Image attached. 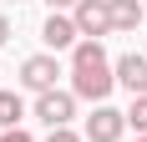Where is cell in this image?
Masks as SVG:
<instances>
[{"label": "cell", "instance_id": "obj_10", "mask_svg": "<svg viewBox=\"0 0 147 142\" xmlns=\"http://www.w3.org/2000/svg\"><path fill=\"white\" fill-rule=\"evenodd\" d=\"M20 117H26L20 91H0V127H5V132H10V127H20Z\"/></svg>", "mask_w": 147, "mask_h": 142}, {"label": "cell", "instance_id": "obj_7", "mask_svg": "<svg viewBox=\"0 0 147 142\" xmlns=\"http://www.w3.org/2000/svg\"><path fill=\"white\" fill-rule=\"evenodd\" d=\"M112 76H117L132 97H147V51H142V56H137V51H127V56L112 66Z\"/></svg>", "mask_w": 147, "mask_h": 142}, {"label": "cell", "instance_id": "obj_3", "mask_svg": "<svg viewBox=\"0 0 147 142\" xmlns=\"http://www.w3.org/2000/svg\"><path fill=\"white\" fill-rule=\"evenodd\" d=\"M36 117H41L51 132H56V127H71L76 97H71V91H41V97H36Z\"/></svg>", "mask_w": 147, "mask_h": 142}, {"label": "cell", "instance_id": "obj_17", "mask_svg": "<svg viewBox=\"0 0 147 142\" xmlns=\"http://www.w3.org/2000/svg\"><path fill=\"white\" fill-rule=\"evenodd\" d=\"M137 142H147V137H137Z\"/></svg>", "mask_w": 147, "mask_h": 142}, {"label": "cell", "instance_id": "obj_8", "mask_svg": "<svg viewBox=\"0 0 147 142\" xmlns=\"http://www.w3.org/2000/svg\"><path fill=\"white\" fill-rule=\"evenodd\" d=\"M96 66H112V61H107V51H102V41H76L71 71H96Z\"/></svg>", "mask_w": 147, "mask_h": 142}, {"label": "cell", "instance_id": "obj_11", "mask_svg": "<svg viewBox=\"0 0 147 142\" xmlns=\"http://www.w3.org/2000/svg\"><path fill=\"white\" fill-rule=\"evenodd\" d=\"M127 127H132L137 137H147V97H132V107H127Z\"/></svg>", "mask_w": 147, "mask_h": 142}, {"label": "cell", "instance_id": "obj_16", "mask_svg": "<svg viewBox=\"0 0 147 142\" xmlns=\"http://www.w3.org/2000/svg\"><path fill=\"white\" fill-rule=\"evenodd\" d=\"M142 20H147V5H142Z\"/></svg>", "mask_w": 147, "mask_h": 142}, {"label": "cell", "instance_id": "obj_1", "mask_svg": "<svg viewBox=\"0 0 147 142\" xmlns=\"http://www.w3.org/2000/svg\"><path fill=\"white\" fill-rule=\"evenodd\" d=\"M76 30H81V41H102L107 30H112V0H81L71 10Z\"/></svg>", "mask_w": 147, "mask_h": 142}, {"label": "cell", "instance_id": "obj_4", "mask_svg": "<svg viewBox=\"0 0 147 142\" xmlns=\"http://www.w3.org/2000/svg\"><path fill=\"white\" fill-rule=\"evenodd\" d=\"M122 132H127V112H117V107H96V112L86 117V142H117Z\"/></svg>", "mask_w": 147, "mask_h": 142}, {"label": "cell", "instance_id": "obj_13", "mask_svg": "<svg viewBox=\"0 0 147 142\" xmlns=\"http://www.w3.org/2000/svg\"><path fill=\"white\" fill-rule=\"evenodd\" d=\"M0 142H30V132H26V127H10V132H5Z\"/></svg>", "mask_w": 147, "mask_h": 142}, {"label": "cell", "instance_id": "obj_18", "mask_svg": "<svg viewBox=\"0 0 147 142\" xmlns=\"http://www.w3.org/2000/svg\"><path fill=\"white\" fill-rule=\"evenodd\" d=\"M142 5H147V0H142Z\"/></svg>", "mask_w": 147, "mask_h": 142}, {"label": "cell", "instance_id": "obj_2", "mask_svg": "<svg viewBox=\"0 0 147 142\" xmlns=\"http://www.w3.org/2000/svg\"><path fill=\"white\" fill-rule=\"evenodd\" d=\"M112 86H117L112 66H96V71H71V97H86V101H96V107L112 97Z\"/></svg>", "mask_w": 147, "mask_h": 142}, {"label": "cell", "instance_id": "obj_6", "mask_svg": "<svg viewBox=\"0 0 147 142\" xmlns=\"http://www.w3.org/2000/svg\"><path fill=\"white\" fill-rule=\"evenodd\" d=\"M56 76H61V66H56V56H30L26 66H20V81L41 97V91H56Z\"/></svg>", "mask_w": 147, "mask_h": 142}, {"label": "cell", "instance_id": "obj_5", "mask_svg": "<svg viewBox=\"0 0 147 142\" xmlns=\"http://www.w3.org/2000/svg\"><path fill=\"white\" fill-rule=\"evenodd\" d=\"M41 41L51 46V51H76V41H81V30H76V20H71V15L51 10V15H46V26H41Z\"/></svg>", "mask_w": 147, "mask_h": 142}, {"label": "cell", "instance_id": "obj_9", "mask_svg": "<svg viewBox=\"0 0 147 142\" xmlns=\"http://www.w3.org/2000/svg\"><path fill=\"white\" fill-rule=\"evenodd\" d=\"M142 0H112V30H137Z\"/></svg>", "mask_w": 147, "mask_h": 142}, {"label": "cell", "instance_id": "obj_12", "mask_svg": "<svg viewBox=\"0 0 147 142\" xmlns=\"http://www.w3.org/2000/svg\"><path fill=\"white\" fill-rule=\"evenodd\" d=\"M46 142H81V137H76L71 127H56V132H51V137H46Z\"/></svg>", "mask_w": 147, "mask_h": 142}, {"label": "cell", "instance_id": "obj_14", "mask_svg": "<svg viewBox=\"0 0 147 142\" xmlns=\"http://www.w3.org/2000/svg\"><path fill=\"white\" fill-rule=\"evenodd\" d=\"M46 5H51V10H76L81 0H46Z\"/></svg>", "mask_w": 147, "mask_h": 142}, {"label": "cell", "instance_id": "obj_15", "mask_svg": "<svg viewBox=\"0 0 147 142\" xmlns=\"http://www.w3.org/2000/svg\"><path fill=\"white\" fill-rule=\"evenodd\" d=\"M10 41V20H5V15H0V46Z\"/></svg>", "mask_w": 147, "mask_h": 142}]
</instances>
